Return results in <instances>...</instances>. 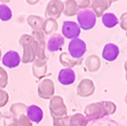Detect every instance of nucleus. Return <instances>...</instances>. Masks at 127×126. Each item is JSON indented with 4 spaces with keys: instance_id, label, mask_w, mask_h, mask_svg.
Returning a JSON list of instances; mask_svg holds the SVG:
<instances>
[{
    "instance_id": "f257e3e1",
    "label": "nucleus",
    "mask_w": 127,
    "mask_h": 126,
    "mask_svg": "<svg viewBox=\"0 0 127 126\" xmlns=\"http://www.w3.org/2000/svg\"><path fill=\"white\" fill-rule=\"evenodd\" d=\"M18 42L23 47V55L21 57V62H23V63H31L35 59L46 60L45 52L39 47V45L32 38L31 35L21 36Z\"/></svg>"
},
{
    "instance_id": "f03ea898",
    "label": "nucleus",
    "mask_w": 127,
    "mask_h": 126,
    "mask_svg": "<svg viewBox=\"0 0 127 126\" xmlns=\"http://www.w3.org/2000/svg\"><path fill=\"white\" fill-rule=\"evenodd\" d=\"M96 15L92 9H81L77 14V20H78V25L80 29L84 30H91L95 27L96 24Z\"/></svg>"
},
{
    "instance_id": "7ed1b4c3",
    "label": "nucleus",
    "mask_w": 127,
    "mask_h": 126,
    "mask_svg": "<svg viewBox=\"0 0 127 126\" xmlns=\"http://www.w3.org/2000/svg\"><path fill=\"white\" fill-rule=\"evenodd\" d=\"M49 111L53 118L64 117L68 114V109L64 104V101L59 95H54L49 101Z\"/></svg>"
},
{
    "instance_id": "20e7f679",
    "label": "nucleus",
    "mask_w": 127,
    "mask_h": 126,
    "mask_svg": "<svg viewBox=\"0 0 127 126\" xmlns=\"http://www.w3.org/2000/svg\"><path fill=\"white\" fill-rule=\"evenodd\" d=\"M105 116L106 114L103 106V101L91 103L85 108V117L87 118V120H97Z\"/></svg>"
},
{
    "instance_id": "39448f33",
    "label": "nucleus",
    "mask_w": 127,
    "mask_h": 126,
    "mask_svg": "<svg viewBox=\"0 0 127 126\" xmlns=\"http://www.w3.org/2000/svg\"><path fill=\"white\" fill-rule=\"evenodd\" d=\"M69 54H70L73 59L79 60L84 56V54L86 53L87 50V47H86V42L80 38H74L71 39L70 42H69Z\"/></svg>"
},
{
    "instance_id": "423d86ee",
    "label": "nucleus",
    "mask_w": 127,
    "mask_h": 126,
    "mask_svg": "<svg viewBox=\"0 0 127 126\" xmlns=\"http://www.w3.org/2000/svg\"><path fill=\"white\" fill-rule=\"evenodd\" d=\"M63 9H64V2H62L61 0H50L45 9V15L47 18L56 20L63 14Z\"/></svg>"
},
{
    "instance_id": "0eeeda50",
    "label": "nucleus",
    "mask_w": 127,
    "mask_h": 126,
    "mask_svg": "<svg viewBox=\"0 0 127 126\" xmlns=\"http://www.w3.org/2000/svg\"><path fill=\"white\" fill-rule=\"evenodd\" d=\"M54 92H55V87H54V82L49 78L41 80L40 84L38 85V95L41 99H52L54 96Z\"/></svg>"
},
{
    "instance_id": "6e6552de",
    "label": "nucleus",
    "mask_w": 127,
    "mask_h": 126,
    "mask_svg": "<svg viewBox=\"0 0 127 126\" xmlns=\"http://www.w3.org/2000/svg\"><path fill=\"white\" fill-rule=\"evenodd\" d=\"M80 27L73 21H65L62 24V36L68 39L78 38L80 35Z\"/></svg>"
},
{
    "instance_id": "1a4fd4ad",
    "label": "nucleus",
    "mask_w": 127,
    "mask_h": 126,
    "mask_svg": "<svg viewBox=\"0 0 127 126\" xmlns=\"http://www.w3.org/2000/svg\"><path fill=\"white\" fill-rule=\"evenodd\" d=\"M95 92V85L93 80L91 79H83L79 83L77 87V93L81 97H88L93 95Z\"/></svg>"
},
{
    "instance_id": "9d476101",
    "label": "nucleus",
    "mask_w": 127,
    "mask_h": 126,
    "mask_svg": "<svg viewBox=\"0 0 127 126\" xmlns=\"http://www.w3.org/2000/svg\"><path fill=\"white\" fill-rule=\"evenodd\" d=\"M2 64L7 68H16L21 63V56L15 50H8L5 55L1 57Z\"/></svg>"
},
{
    "instance_id": "9b49d317",
    "label": "nucleus",
    "mask_w": 127,
    "mask_h": 126,
    "mask_svg": "<svg viewBox=\"0 0 127 126\" xmlns=\"http://www.w3.org/2000/svg\"><path fill=\"white\" fill-rule=\"evenodd\" d=\"M47 61L46 60L35 59L32 62V72L37 79H41L47 73Z\"/></svg>"
},
{
    "instance_id": "f8f14e48",
    "label": "nucleus",
    "mask_w": 127,
    "mask_h": 126,
    "mask_svg": "<svg viewBox=\"0 0 127 126\" xmlns=\"http://www.w3.org/2000/svg\"><path fill=\"white\" fill-rule=\"evenodd\" d=\"M111 3H112L111 0H91L92 10L95 13L96 17H102V15L111 6Z\"/></svg>"
},
{
    "instance_id": "ddd939ff",
    "label": "nucleus",
    "mask_w": 127,
    "mask_h": 126,
    "mask_svg": "<svg viewBox=\"0 0 127 126\" xmlns=\"http://www.w3.org/2000/svg\"><path fill=\"white\" fill-rule=\"evenodd\" d=\"M63 45H64V37L56 32L49 37L47 44H46V47L49 52H55V50L61 49V47Z\"/></svg>"
},
{
    "instance_id": "4468645a",
    "label": "nucleus",
    "mask_w": 127,
    "mask_h": 126,
    "mask_svg": "<svg viewBox=\"0 0 127 126\" xmlns=\"http://www.w3.org/2000/svg\"><path fill=\"white\" fill-rule=\"evenodd\" d=\"M27 117L30 119L31 123H40L42 120V117H44V111L40 107L35 106V104H31L28 107Z\"/></svg>"
},
{
    "instance_id": "2eb2a0df",
    "label": "nucleus",
    "mask_w": 127,
    "mask_h": 126,
    "mask_svg": "<svg viewBox=\"0 0 127 126\" xmlns=\"http://www.w3.org/2000/svg\"><path fill=\"white\" fill-rule=\"evenodd\" d=\"M119 55V47L116 44H106L103 48V52H102V56L103 59H105L106 61L112 62L115 61Z\"/></svg>"
},
{
    "instance_id": "dca6fc26",
    "label": "nucleus",
    "mask_w": 127,
    "mask_h": 126,
    "mask_svg": "<svg viewBox=\"0 0 127 126\" xmlns=\"http://www.w3.org/2000/svg\"><path fill=\"white\" fill-rule=\"evenodd\" d=\"M76 80V73L72 69H65L63 68L59 72V82L62 85H71Z\"/></svg>"
},
{
    "instance_id": "f3484780",
    "label": "nucleus",
    "mask_w": 127,
    "mask_h": 126,
    "mask_svg": "<svg viewBox=\"0 0 127 126\" xmlns=\"http://www.w3.org/2000/svg\"><path fill=\"white\" fill-rule=\"evenodd\" d=\"M27 110H28V106L25 103L16 102L10 106L9 112H10V115H12V117H13V120H14L17 117L22 116V115H27Z\"/></svg>"
},
{
    "instance_id": "a211bd4d",
    "label": "nucleus",
    "mask_w": 127,
    "mask_h": 126,
    "mask_svg": "<svg viewBox=\"0 0 127 126\" xmlns=\"http://www.w3.org/2000/svg\"><path fill=\"white\" fill-rule=\"evenodd\" d=\"M85 65L89 72H96L101 68V60L97 55H89L85 61Z\"/></svg>"
},
{
    "instance_id": "6ab92c4d",
    "label": "nucleus",
    "mask_w": 127,
    "mask_h": 126,
    "mask_svg": "<svg viewBox=\"0 0 127 126\" xmlns=\"http://www.w3.org/2000/svg\"><path fill=\"white\" fill-rule=\"evenodd\" d=\"M60 62H61V64H62L65 69H71V68H73L74 65L79 64L80 60L73 59L69 53H62L60 55Z\"/></svg>"
},
{
    "instance_id": "aec40b11",
    "label": "nucleus",
    "mask_w": 127,
    "mask_h": 126,
    "mask_svg": "<svg viewBox=\"0 0 127 126\" xmlns=\"http://www.w3.org/2000/svg\"><path fill=\"white\" fill-rule=\"evenodd\" d=\"M27 22L33 29V31H42V27H44V22H45V20L42 17L37 16V15H30L27 18Z\"/></svg>"
},
{
    "instance_id": "412c9836",
    "label": "nucleus",
    "mask_w": 127,
    "mask_h": 126,
    "mask_svg": "<svg viewBox=\"0 0 127 126\" xmlns=\"http://www.w3.org/2000/svg\"><path fill=\"white\" fill-rule=\"evenodd\" d=\"M88 120L85 117V115L77 112V114L72 115L69 118V126H87Z\"/></svg>"
},
{
    "instance_id": "4be33fe9",
    "label": "nucleus",
    "mask_w": 127,
    "mask_h": 126,
    "mask_svg": "<svg viewBox=\"0 0 127 126\" xmlns=\"http://www.w3.org/2000/svg\"><path fill=\"white\" fill-rule=\"evenodd\" d=\"M59 24H57L56 20L54 18H46L44 22V27H42V31L45 35H54L56 33Z\"/></svg>"
},
{
    "instance_id": "5701e85b",
    "label": "nucleus",
    "mask_w": 127,
    "mask_h": 126,
    "mask_svg": "<svg viewBox=\"0 0 127 126\" xmlns=\"http://www.w3.org/2000/svg\"><path fill=\"white\" fill-rule=\"evenodd\" d=\"M102 23L106 28H113L119 23V20L113 13H104L102 15Z\"/></svg>"
},
{
    "instance_id": "b1692460",
    "label": "nucleus",
    "mask_w": 127,
    "mask_h": 126,
    "mask_svg": "<svg viewBox=\"0 0 127 126\" xmlns=\"http://www.w3.org/2000/svg\"><path fill=\"white\" fill-rule=\"evenodd\" d=\"M78 12H79V8L74 0H66L64 2L63 14H65L66 16H74L78 14Z\"/></svg>"
},
{
    "instance_id": "393cba45",
    "label": "nucleus",
    "mask_w": 127,
    "mask_h": 126,
    "mask_svg": "<svg viewBox=\"0 0 127 126\" xmlns=\"http://www.w3.org/2000/svg\"><path fill=\"white\" fill-rule=\"evenodd\" d=\"M32 38L37 41V44L42 50H46V38H45V33L42 31H33L32 32Z\"/></svg>"
},
{
    "instance_id": "a878e982",
    "label": "nucleus",
    "mask_w": 127,
    "mask_h": 126,
    "mask_svg": "<svg viewBox=\"0 0 127 126\" xmlns=\"http://www.w3.org/2000/svg\"><path fill=\"white\" fill-rule=\"evenodd\" d=\"M13 16L12 9L9 8L7 5L1 3L0 5V20L1 21H9Z\"/></svg>"
},
{
    "instance_id": "bb28decb",
    "label": "nucleus",
    "mask_w": 127,
    "mask_h": 126,
    "mask_svg": "<svg viewBox=\"0 0 127 126\" xmlns=\"http://www.w3.org/2000/svg\"><path fill=\"white\" fill-rule=\"evenodd\" d=\"M17 126H32V123L30 122V119L27 117V115H22L16 119L13 120Z\"/></svg>"
},
{
    "instance_id": "cd10ccee",
    "label": "nucleus",
    "mask_w": 127,
    "mask_h": 126,
    "mask_svg": "<svg viewBox=\"0 0 127 126\" xmlns=\"http://www.w3.org/2000/svg\"><path fill=\"white\" fill-rule=\"evenodd\" d=\"M103 106L105 109V114L106 115H113L117 110V107L112 101H103Z\"/></svg>"
},
{
    "instance_id": "c85d7f7f",
    "label": "nucleus",
    "mask_w": 127,
    "mask_h": 126,
    "mask_svg": "<svg viewBox=\"0 0 127 126\" xmlns=\"http://www.w3.org/2000/svg\"><path fill=\"white\" fill-rule=\"evenodd\" d=\"M69 118L70 116H64L60 118H53V126H69Z\"/></svg>"
},
{
    "instance_id": "c756f323",
    "label": "nucleus",
    "mask_w": 127,
    "mask_h": 126,
    "mask_svg": "<svg viewBox=\"0 0 127 126\" xmlns=\"http://www.w3.org/2000/svg\"><path fill=\"white\" fill-rule=\"evenodd\" d=\"M8 83V75H7L6 70L3 68L0 67V88H5Z\"/></svg>"
},
{
    "instance_id": "7c9ffc66",
    "label": "nucleus",
    "mask_w": 127,
    "mask_h": 126,
    "mask_svg": "<svg viewBox=\"0 0 127 126\" xmlns=\"http://www.w3.org/2000/svg\"><path fill=\"white\" fill-rule=\"evenodd\" d=\"M8 99H9L8 93L6 91H3L2 88H0V108L6 106L7 102H8Z\"/></svg>"
},
{
    "instance_id": "2f4dec72",
    "label": "nucleus",
    "mask_w": 127,
    "mask_h": 126,
    "mask_svg": "<svg viewBox=\"0 0 127 126\" xmlns=\"http://www.w3.org/2000/svg\"><path fill=\"white\" fill-rule=\"evenodd\" d=\"M74 1L77 3L79 10H81V9H87L91 6V0H74Z\"/></svg>"
},
{
    "instance_id": "473e14b6",
    "label": "nucleus",
    "mask_w": 127,
    "mask_h": 126,
    "mask_svg": "<svg viewBox=\"0 0 127 126\" xmlns=\"http://www.w3.org/2000/svg\"><path fill=\"white\" fill-rule=\"evenodd\" d=\"M120 28L123 30H125L127 32V12H125V13H123L121 14V16H120Z\"/></svg>"
},
{
    "instance_id": "72a5a7b5",
    "label": "nucleus",
    "mask_w": 127,
    "mask_h": 126,
    "mask_svg": "<svg viewBox=\"0 0 127 126\" xmlns=\"http://www.w3.org/2000/svg\"><path fill=\"white\" fill-rule=\"evenodd\" d=\"M27 2L29 5H35V3L39 2V0H27Z\"/></svg>"
},
{
    "instance_id": "f704fd0d",
    "label": "nucleus",
    "mask_w": 127,
    "mask_h": 126,
    "mask_svg": "<svg viewBox=\"0 0 127 126\" xmlns=\"http://www.w3.org/2000/svg\"><path fill=\"white\" fill-rule=\"evenodd\" d=\"M5 126H17V125H16V124L14 123V122H12V123H8V124H6V125H5Z\"/></svg>"
},
{
    "instance_id": "c9c22d12",
    "label": "nucleus",
    "mask_w": 127,
    "mask_h": 126,
    "mask_svg": "<svg viewBox=\"0 0 127 126\" xmlns=\"http://www.w3.org/2000/svg\"><path fill=\"white\" fill-rule=\"evenodd\" d=\"M0 1H1V3H5V5H6V3H7V2H9L10 0H0Z\"/></svg>"
},
{
    "instance_id": "e433bc0d",
    "label": "nucleus",
    "mask_w": 127,
    "mask_h": 126,
    "mask_svg": "<svg viewBox=\"0 0 127 126\" xmlns=\"http://www.w3.org/2000/svg\"><path fill=\"white\" fill-rule=\"evenodd\" d=\"M125 70H126V73H127V60H126V62H125Z\"/></svg>"
},
{
    "instance_id": "4c0bfd02",
    "label": "nucleus",
    "mask_w": 127,
    "mask_h": 126,
    "mask_svg": "<svg viewBox=\"0 0 127 126\" xmlns=\"http://www.w3.org/2000/svg\"><path fill=\"white\" fill-rule=\"evenodd\" d=\"M125 102H126V104H127V93H126V96H125Z\"/></svg>"
},
{
    "instance_id": "58836bf2",
    "label": "nucleus",
    "mask_w": 127,
    "mask_h": 126,
    "mask_svg": "<svg viewBox=\"0 0 127 126\" xmlns=\"http://www.w3.org/2000/svg\"><path fill=\"white\" fill-rule=\"evenodd\" d=\"M0 61H1V48H0Z\"/></svg>"
},
{
    "instance_id": "ea45409f",
    "label": "nucleus",
    "mask_w": 127,
    "mask_h": 126,
    "mask_svg": "<svg viewBox=\"0 0 127 126\" xmlns=\"http://www.w3.org/2000/svg\"><path fill=\"white\" fill-rule=\"evenodd\" d=\"M0 120H1V112H0Z\"/></svg>"
},
{
    "instance_id": "a19ab883",
    "label": "nucleus",
    "mask_w": 127,
    "mask_h": 126,
    "mask_svg": "<svg viewBox=\"0 0 127 126\" xmlns=\"http://www.w3.org/2000/svg\"><path fill=\"white\" fill-rule=\"evenodd\" d=\"M111 1H112V2H113V1H118V0H111Z\"/></svg>"
},
{
    "instance_id": "79ce46f5",
    "label": "nucleus",
    "mask_w": 127,
    "mask_h": 126,
    "mask_svg": "<svg viewBox=\"0 0 127 126\" xmlns=\"http://www.w3.org/2000/svg\"><path fill=\"white\" fill-rule=\"evenodd\" d=\"M126 80H127V73H126Z\"/></svg>"
},
{
    "instance_id": "37998d69",
    "label": "nucleus",
    "mask_w": 127,
    "mask_h": 126,
    "mask_svg": "<svg viewBox=\"0 0 127 126\" xmlns=\"http://www.w3.org/2000/svg\"><path fill=\"white\" fill-rule=\"evenodd\" d=\"M126 36H127V32H126Z\"/></svg>"
}]
</instances>
